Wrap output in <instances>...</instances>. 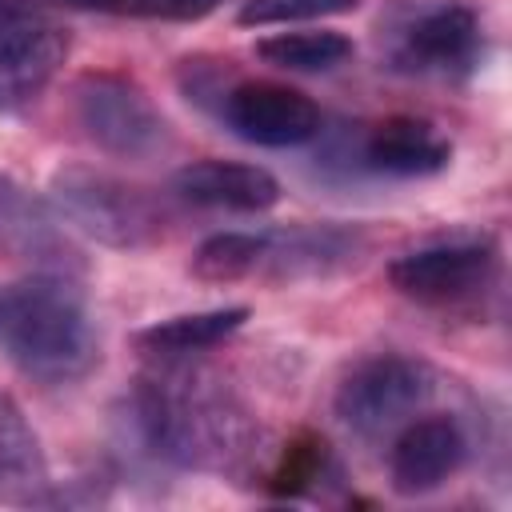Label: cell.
Returning <instances> with one entry per match:
<instances>
[{"instance_id":"obj_1","label":"cell","mask_w":512,"mask_h":512,"mask_svg":"<svg viewBox=\"0 0 512 512\" xmlns=\"http://www.w3.org/2000/svg\"><path fill=\"white\" fill-rule=\"evenodd\" d=\"M132 408L144 444L180 468L236 472L256 452V424L248 408L204 368L168 360V368L140 380Z\"/></svg>"},{"instance_id":"obj_2","label":"cell","mask_w":512,"mask_h":512,"mask_svg":"<svg viewBox=\"0 0 512 512\" xmlns=\"http://www.w3.org/2000/svg\"><path fill=\"white\" fill-rule=\"evenodd\" d=\"M0 360L16 372L68 384L100 360V340L80 288L56 272L0 284Z\"/></svg>"},{"instance_id":"obj_3","label":"cell","mask_w":512,"mask_h":512,"mask_svg":"<svg viewBox=\"0 0 512 512\" xmlns=\"http://www.w3.org/2000/svg\"><path fill=\"white\" fill-rule=\"evenodd\" d=\"M56 216L108 248H136L160 232V212L144 188L88 164H64L48 180Z\"/></svg>"},{"instance_id":"obj_4","label":"cell","mask_w":512,"mask_h":512,"mask_svg":"<svg viewBox=\"0 0 512 512\" xmlns=\"http://www.w3.org/2000/svg\"><path fill=\"white\" fill-rule=\"evenodd\" d=\"M72 112L84 136L116 160H148L168 148L172 132L152 96L124 72H84L72 84Z\"/></svg>"},{"instance_id":"obj_5","label":"cell","mask_w":512,"mask_h":512,"mask_svg":"<svg viewBox=\"0 0 512 512\" xmlns=\"http://www.w3.org/2000/svg\"><path fill=\"white\" fill-rule=\"evenodd\" d=\"M436 392V376L412 356H372L356 364L336 388V416L356 436H380L412 420Z\"/></svg>"},{"instance_id":"obj_6","label":"cell","mask_w":512,"mask_h":512,"mask_svg":"<svg viewBox=\"0 0 512 512\" xmlns=\"http://www.w3.org/2000/svg\"><path fill=\"white\" fill-rule=\"evenodd\" d=\"M224 120L240 140L260 148H296L320 132L316 100L304 96L300 88L272 84V80L236 84L224 96Z\"/></svg>"},{"instance_id":"obj_7","label":"cell","mask_w":512,"mask_h":512,"mask_svg":"<svg viewBox=\"0 0 512 512\" xmlns=\"http://www.w3.org/2000/svg\"><path fill=\"white\" fill-rule=\"evenodd\" d=\"M492 272H496V252L484 240L436 244L388 264L392 288L420 304H452L476 296L492 280Z\"/></svg>"},{"instance_id":"obj_8","label":"cell","mask_w":512,"mask_h":512,"mask_svg":"<svg viewBox=\"0 0 512 512\" xmlns=\"http://www.w3.org/2000/svg\"><path fill=\"white\" fill-rule=\"evenodd\" d=\"M0 252L32 264L36 272L68 276L80 268V252L72 248L64 220L12 176H0Z\"/></svg>"},{"instance_id":"obj_9","label":"cell","mask_w":512,"mask_h":512,"mask_svg":"<svg viewBox=\"0 0 512 512\" xmlns=\"http://www.w3.org/2000/svg\"><path fill=\"white\" fill-rule=\"evenodd\" d=\"M464 432L452 416H412L400 424V436L388 452V472L396 492L424 496L440 488L464 464Z\"/></svg>"},{"instance_id":"obj_10","label":"cell","mask_w":512,"mask_h":512,"mask_svg":"<svg viewBox=\"0 0 512 512\" xmlns=\"http://www.w3.org/2000/svg\"><path fill=\"white\" fill-rule=\"evenodd\" d=\"M68 32L52 20H36L12 40L0 44V112H24L44 96V88L56 80V72L68 60Z\"/></svg>"},{"instance_id":"obj_11","label":"cell","mask_w":512,"mask_h":512,"mask_svg":"<svg viewBox=\"0 0 512 512\" xmlns=\"http://www.w3.org/2000/svg\"><path fill=\"white\" fill-rule=\"evenodd\" d=\"M172 188L196 208L268 212L280 200V180L260 164L240 160H192L172 176Z\"/></svg>"},{"instance_id":"obj_12","label":"cell","mask_w":512,"mask_h":512,"mask_svg":"<svg viewBox=\"0 0 512 512\" xmlns=\"http://www.w3.org/2000/svg\"><path fill=\"white\" fill-rule=\"evenodd\" d=\"M480 52V20L464 4H440L428 8L400 44V64L416 72L452 76L464 72Z\"/></svg>"},{"instance_id":"obj_13","label":"cell","mask_w":512,"mask_h":512,"mask_svg":"<svg viewBox=\"0 0 512 512\" xmlns=\"http://www.w3.org/2000/svg\"><path fill=\"white\" fill-rule=\"evenodd\" d=\"M452 160V144L416 116H388L380 120L364 140V164L384 176H436Z\"/></svg>"},{"instance_id":"obj_14","label":"cell","mask_w":512,"mask_h":512,"mask_svg":"<svg viewBox=\"0 0 512 512\" xmlns=\"http://www.w3.org/2000/svg\"><path fill=\"white\" fill-rule=\"evenodd\" d=\"M48 460L20 404L0 392V504L48 500Z\"/></svg>"},{"instance_id":"obj_15","label":"cell","mask_w":512,"mask_h":512,"mask_svg":"<svg viewBox=\"0 0 512 512\" xmlns=\"http://www.w3.org/2000/svg\"><path fill=\"white\" fill-rule=\"evenodd\" d=\"M248 320L244 304L232 308H212V312H184V316H168L148 324L144 332H136V348L156 356V360H188L196 352H208L216 344H224L232 332H240Z\"/></svg>"},{"instance_id":"obj_16","label":"cell","mask_w":512,"mask_h":512,"mask_svg":"<svg viewBox=\"0 0 512 512\" xmlns=\"http://www.w3.org/2000/svg\"><path fill=\"white\" fill-rule=\"evenodd\" d=\"M256 56L272 68L288 72H328L352 56V40L344 32H276L256 44Z\"/></svg>"},{"instance_id":"obj_17","label":"cell","mask_w":512,"mask_h":512,"mask_svg":"<svg viewBox=\"0 0 512 512\" xmlns=\"http://www.w3.org/2000/svg\"><path fill=\"white\" fill-rule=\"evenodd\" d=\"M268 256V236L264 232H216L208 236L196 252L188 272L204 284H232L256 272Z\"/></svg>"},{"instance_id":"obj_18","label":"cell","mask_w":512,"mask_h":512,"mask_svg":"<svg viewBox=\"0 0 512 512\" xmlns=\"http://www.w3.org/2000/svg\"><path fill=\"white\" fill-rule=\"evenodd\" d=\"M72 8H88V12H108V16H132V20H204L212 16L224 0H64Z\"/></svg>"},{"instance_id":"obj_19","label":"cell","mask_w":512,"mask_h":512,"mask_svg":"<svg viewBox=\"0 0 512 512\" xmlns=\"http://www.w3.org/2000/svg\"><path fill=\"white\" fill-rule=\"evenodd\" d=\"M360 0H244L236 20L244 28H268V24H296V20H324L344 16Z\"/></svg>"},{"instance_id":"obj_20","label":"cell","mask_w":512,"mask_h":512,"mask_svg":"<svg viewBox=\"0 0 512 512\" xmlns=\"http://www.w3.org/2000/svg\"><path fill=\"white\" fill-rule=\"evenodd\" d=\"M324 464H328L324 440L304 436V440L288 444L280 464H276V472H272V492H300V488H308L312 480H320Z\"/></svg>"},{"instance_id":"obj_21","label":"cell","mask_w":512,"mask_h":512,"mask_svg":"<svg viewBox=\"0 0 512 512\" xmlns=\"http://www.w3.org/2000/svg\"><path fill=\"white\" fill-rule=\"evenodd\" d=\"M40 12L36 4H16V0H0V44L12 40L16 32H24L28 24H36Z\"/></svg>"},{"instance_id":"obj_22","label":"cell","mask_w":512,"mask_h":512,"mask_svg":"<svg viewBox=\"0 0 512 512\" xmlns=\"http://www.w3.org/2000/svg\"><path fill=\"white\" fill-rule=\"evenodd\" d=\"M16 4H36V0H16Z\"/></svg>"}]
</instances>
